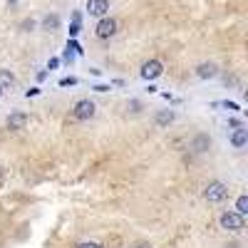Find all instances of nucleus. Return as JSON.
<instances>
[{
  "label": "nucleus",
  "instance_id": "f257e3e1",
  "mask_svg": "<svg viewBox=\"0 0 248 248\" xmlns=\"http://www.w3.org/2000/svg\"><path fill=\"white\" fill-rule=\"evenodd\" d=\"M226 196H229V186H226L223 181H211L203 191V199L209 203H221Z\"/></svg>",
  "mask_w": 248,
  "mask_h": 248
},
{
  "label": "nucleus",
  "instance_id": "f03ea898",
  "mask_svg": "<svg viewBox=\"0 0 248 248\" xmlns=\"http://www.w3.org/2000/svg\"><path fill=\"white\" fill-rule=\"evenodd\" d=\"M94 112H97V107H94V102H92V99H79L77 105L72 107V119H77V122H87V119L94 117Z\"/></svg>",
  "mask_w": 248,
  "mask_h": 248
},
{
  "label": "nucleus",
  "instance_id": "7ed1b4c3",
  "mask_svg": "<svg viewBox=\"0 0 248 248\" xmlns=\"http://www.w3.org/2000/svg\"><path fill=\"white\" fill-rule=\"evenodd\" d=\"M221 229H226V231H243V226H246V221H243V216L241 214H236V211H226V214H221Z\"/></svg>",
  "mask_w": 248,
  "mask_h": 248
},
{
  "label": "nucleus",
  "instance_id": "20e7f679",
  "mask_svg": "<svg viewBox=\"0 0 248 248\" xmlns=\"http://www.w3.org/2000/svg\"><path fill=\"white\" fill-rule=\"evenodd\" d=\"M94 32H97V37H99V40L112 37V35L117 32V20H114V17H99V23H97Z\"/></svg>",
  "mask_w": 248,
  "mask_h": 248
},
{
  "label": "nucleus",
  "instance_id": "39448f33",
  "mask_svg": "<svg viewBox=\"0 0 248 248\" xmlns=\"http://www.w3.org/2000/svg\"><path fill=\"white\" fill-rule=\"evenodd\" d=\"M161 72H164V65L159 60H149V62H144L141 65V79H156V77H161Z\"/></svg>",
  "mask_w": 248,
  "mask_h": 248
},
{
  "label": "nucleus",
  "instance_id": "423d86ee",
  "mask_svg": "<svg viewBox=\"0 0 248 248\" xmlns=\"http://www.w3.org/2000/svg\"><path fill=\"white\" fill-rule=\"evenodd\" d=\"M87 13L94 15V17H107L109 0H87Z\"/></svg>",
  "mask_w": 248,
  "mask_h": 248
},
{
  "label": "nucleus",
  "instance_id": "0eeeda50",
  "mask_svg": "<svg viewBox=\"0 0 248 248\" xmlns=\"http://www.w3.org/2000/svg\"><path fill=\"white\" fill-rule=\"evenodd\" d=\"M8 129H13V132H17V129H25V124H28V114L25 112H13L10 117H8Z\"/></svg>",
  "mask_w": 248,
  "mask_h": 248
},
{
  "label": "nucleus",
  "instance_id": "6e6552de",
  "mask_svg": "<svg viewBox=\"0 0 248 248\" xmlns=\"http://www.w3.org/2000/svg\"><path fill=\"white\" fill-rule=\"evenodd\" d=\"M196 75H199L201 79H211V77L218 75V67L214 65V62H201V65L196 67Z\"/></svg>",
  "mask_w": 248,
  "mask_h": 248
},
{
  "label": "nucleus",
  "instance_id": "1a4fd4ad",
  "mask_svg": "<svg viewBox=\"0 0 248 248\" xmlns=\"http://www.w3.org/2000/svg\"><path fill=\"white\" fill-rule=\"evenodd\" d=\"M231 144H233V149H243L248 144V129H236L231 134Z\"/></svg>",
  "mask_w": 248,
  "mask_h": 248
},
{
  "label": "nucleus",
  "instance_id": "9d476101",
  "mask_svg": "<svg viewBox=\"0 0 248 248\" xmlns=\"http://www.w3.org/2000/svg\"><path fill=\"white\" fill-rule=\"evenodd\" d=\"M174 119H176V114L171 109H161L154 122H156V127H169V124H174Z\"/></svg>",
  "mask_w": 248,
  "mask_h": 248
},
{
  "label": "nucleus",
  "instance_id": "9b49d317",
  "mask_svg": "<svg viewBox=\"0 0 248 248\" xmlns=\"http://www.w3.org/2000/svg\"><path fill=\"white\" fill-rule=\"evenodd\" d=\"M43 30H47V32H57L60 30V15H45L43 17Z\"/></svg>",
  "mask_w": 248,
  "mask_h": 248
},
{
  "label": "nucleus",
  "instance_id": "f8f14e48",
  "mask_svg": "<svg viewBox=\"0 0 248 248\" xmlns=\"http://www.w3.org/2000/svg\"><path fill=\"white\" fill-rule=\"evenodd\" d=\"M10 87H15V75L10 70H0V90L5 92Z\"/></svg>",
  "mask_w": 248,
  "mask_h": 248
},
{
  "label": "nucleus",
  "instance_id": "ddd939ff",
  "mask_svg": "<svg viewBox=\"0 0 248 248\" xmlns=\"http://www.w3.org/2000/svg\"><path fill=\"white\" fill-rule=\"evenodd\" d=\"M194 152H206V149H211V137H206V134H196L194 139Z\"/></svg>",
  "mask_w": 248,
  "mask_h": 248
},
{
  "label": "nucleus",
  "instance_id": "4468645a",
  "mask_svg": "<svg viewBox=\"0 0 248 248\" xmlns=\"http://www.w3.org/2000/svg\"><path fill=\"white\" fill-rule=\"evenodd\" d=\"M236 214H241V216L248 214V196H246V194H241L238 201H236Z\"/></svg>",
  "mask_w": 248,
  "mask_h": 248
},
{
  "label": "nucleus",
  "instance_id": "2eb2a0df",
  "mask_svg": "<svg viewBox=\"0 0 248 248\" xmlns=\"http://www.w3.org/2000/svg\"><path fill=\"white\" fill-rule=\"evenodd\" d=\"M79 20H82V17H79V13H75V15H72V28H70V37H75V35L79 32Z\"/></svg>",
  "mask_w": 248,
  "mask_h": 248
},
{
  "label": "nucleus",
  "instance_id": "dca6fc26",
  "mask_svg": "<svg viewBox=\"0 0 248 248\" xmlns=\"http://www.w3.org/2000/svg\"><path fill=\"white\" fill-rule=\"evenodd\" d=\"M218 107H223V109H229V112H238V109H241V107L236 105V102H229V99H226V102H221Z\"/></svg>",
  "mask_w": 248,
  "mask_h": 248
},
{
  "label": "nucleus",
  "instance_id": "f3484780",
  "mask_svg": "<svg viewBox=\"0 0 248 248\" xmlns=\"http://www.w3.org/2000/svg\"><path fill=\"white\" fill-rule=\"evenodd\" d=\"M72 85H77L75 77H62V79H60V87H72Z\"/></svg>",
  "mask_w": 248,
  "mask_h": 248
},
{
  "label": "nucleus",
  "instance_id": "a211bd4d",
  "mask_svg": "<svg viewBox=\"0 0 248 248\" xmlns=\"http://www.w3.org/2000/svg\"><path fill=\"white\" fill-rule=\"evenodd\" d=\"M77 248H102L99 243H94V241H85V243H79Z\"/></svg>",
  "mask_w": 248,
  "mask_h": 248
},
{
  "label": "nucleus",
  "instance_id": "6ab92c4d",
  "mask_svg": "<svg viewBox=\"0 0 248 248\" xmlns=\"http://www.w3.org/2000/svg\"><path fill=\"white\" fill-rule=\"evenodd\" d=\"M32 28H35V20H32V17H30V20H25V23H23V30H25V32H30Z\"/></svg>",
  "mask_w": 248,
  "mask_h": 248
},
{
  "label": "nucleus",
  "instance_id": "aec40b11",
  "mask_svg": "<svg viewBox=\"0 0 248 248\" xmlns=\"http://www.w3.org/2000/svg\"><path fill=\"white\" fill-rule=\"evenodd\" d=\"M92 90H94V92H109V85H94Z\"/></svg>",
  "mask_w": 248,
  "mask_h": 248
},
{
  "label": "nucleus",
  "instance_id": "412c9836",
  "mask_svg": "<svg viewBox=\"0 0 248 248\" xmlns=\"http://www.w3.org/2000/svg\"><path fill=\"white\" fill-rule=\"evenodd\" d=\"M57 65H60V60H57V57H52V60L47 62V70H55Z\"/></svg>",
  "mask_w": 248,
  "mask_h": 248
},
{
  "label": "nucleus",
  "instance_id": "4be33fe9",
  "mask_svg": "<svg viewBox=\"0 0 248 248\" xmlns=\"http://www.w3.org/2000/svg\"><path fill=\"white\" fill-rule=\"evenodd\" d=\"M37 94H40V90H37V87H32V90H28V92H25V97H28V99H30V97H37Z\"/></svg>",
  "mask_w": 248,
  "mask_h": 248
},
{
  "label": "nucleus",
  "instance_id": "5701e85b",
  "mask_svg": "<svg viewBox=\"0 0 248 248\" xmlns=\"http://www.w3.org/2000/svg\"><path fill=\"white\" fill-rule=\"evenodd\" d=\"M62 60H65V62H72V60H75V52H70V50H65V57H62Z\"/></svg>",
  "mask_w": 248,
  "mask_h": 248
},
{
  "label": "nucleus",
  "instance_id": "b1692460",
  "mask_svg": "<svg viewBox=\"0 0 248 248\" xmlns=\"http://www.w3.org/2000/svg\"><path fill=\"white\" fill-rule=\"evenodd\" d=\"M129 107H132V112H139V107H141V105H139L137 99H132V102H129Z\"/></svg>",
  "mask_w": 248,
  "mask_h": 248
},
{
  "label": "nucleus",
  "instance_id": "393cba45",
  "mask_svg": "<svg viewBox=\"0 0 248 248\" xmlns=\"http://www.w3.org/2000/svg\"><path fill=\"white\" fill-rule=\"evenodd\" d=\"M137 248H152V246H147V243H141V246H137Z\"/></svg>",
  "mask_w": 248,
  "mask_h": 248
},
{
  "label": "nucleus",
  "instance_id": "a878e982",
  "mask_svg": "<svg viewBox=\"0 0 248 248\" xmlns=\"http://www.w3.org/2000/svg\"><path fill=\"white\" fill-rule=\"evenodd\" d=\"M17 3V0H8V5H15Z\"/></svg>",
  "mask_w": 248,
  "mask_h": 248
},
{
  "label": "nucleus",
  "instance_id": "bb28decb",
  "mask_svg": "<svg viewBox=\"0 0 248 248\" xmlns=\"http://www.w3.org/2000/svg\"><path fill=\"white\" fill-rule=\"evenodd\" d=\"M0 97H3V90H0Z\"/></svg>",
  "mask_w": 248,
  "mask_h": 248
}]
</instances>
